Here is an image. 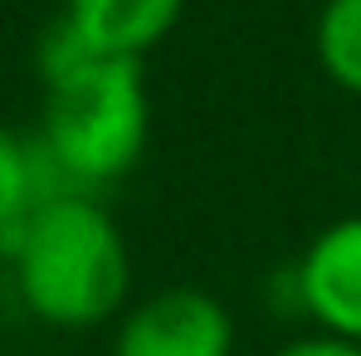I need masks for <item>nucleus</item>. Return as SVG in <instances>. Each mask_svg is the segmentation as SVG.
<instances>
[{
  "label": "nucleus",
  "instance_id": "f257e3e1",
  "mask_svg": "<svg viewBox=\"0 0 361 356\" xmlns=\"http://www.w3.org/2000/svg\"><path fill=\"white\" fill-rule=\"evenodd\" d=\"M39 73L44 122L35 137L49 147L63 176L83 195L122 180L137 166L152 132L142 59H103L83 49L63 20H54L39 39Z\"/></svg>",
  "mask_w": 361,
  "mask_h": 356
},
{
  "label": "nucleus",
  "instance_id": "f03ea898",
  "mask_svg": "<svg viewBox=\"0 0 361 356\" xmlns=\"http://www.w3.org/2000/svg\"><path fill=\"white\" fill-rule=\"evenodd\" d=\"M0 254L25 312L59 332H93L113 322L132 293L127 239L93 195L39 205Z\"/></svg>",
  "mask_w": 361,
  "mask_h": 356
},
{
  "label": "nucleus",
  "instance_id": "7ed1b4c3",
  "mask_svg": "<svg viewBox=\"0 0 361 356\" xmlns=\"http://www.w3.org/2000/svg\"><path fill=\"white\" fill-rule=\"evenodd\" d=\"M113 356H235V317L205 288H161L118 317Z\"/></svg>",
  "mask_w": 361,
  "mask_h": 356
},
{
  "label": "nucleus",
  "instance_id": "20e7f679",
  "mask_svg": "<svg viewBox=\"0 0 361 356\" xmlns=\"http://www.w3.org/2000/svg\"><path fill=\"white\" fill-rule=\"evenodd\" d=\"M293 302L327 337L361 342V215L327 225L293 264Z\"/></svg>",
  "mask_w": 361,
  "mask_h": 356
},
{
  "label": "nucleus",
  "instance_id": "39448f33",
  "mask_svg": "<svg viewBox=\"0 0 361 356\" xmlns=\"http://www.w3.org/2000/svg\"><path fill=\"white\" fill-rule=\"evenodd\" d=\"M185 0H63L68 35L103 59H142L176 30Z\"/></svg>",
  "mask_w": 361,
  "mask_h": 356
},
{
  "label": "nucleus",
  "instance_id": "423d86ee",
  "mask_svg": "<svg viewBox=\"0 0 361 356\" xmlns=\"http://www.w3.org/2000/svg\"><path fill=\"white\" fill-rule=\"evenodd\" d=\"M312 44L327 78L361 98V0H327L317 10Z\"/></svg>",
  "mask_w": 361,
  "mask_h": 356
},
{
  "label": "nucleus",
  "instance_id": "0eeeda50",
  "mask_svg": "<svg viewBox=\"0 0 361 356\" xmlns=\"http://www.w3.org/2000/svg\"><path fill=\"white\" fill-rule=\"evenodd\" d=\"M35 180H30V147L25 137L0 127V249L20 235V225L35 215Z\"/></svg>",
  "mask_w": 361,
  "mask_h": 356
},
{
  "label": "nucleus",
  "instance_id": "6e6552de",
  "mask_svg": "<svg viewBox=\"0 0 361 356\" xmlns=\"http://www.w3.org/2000/svg\"><path fill=\"white\" fill-rule=\"evenodd\" d=\"M274 356H361V342H347V337H327V332H312V337H298V342L279 347Z\"/></svg>",
  "mask_w": 361,
  "mask_h": 356
}]
</instances>
